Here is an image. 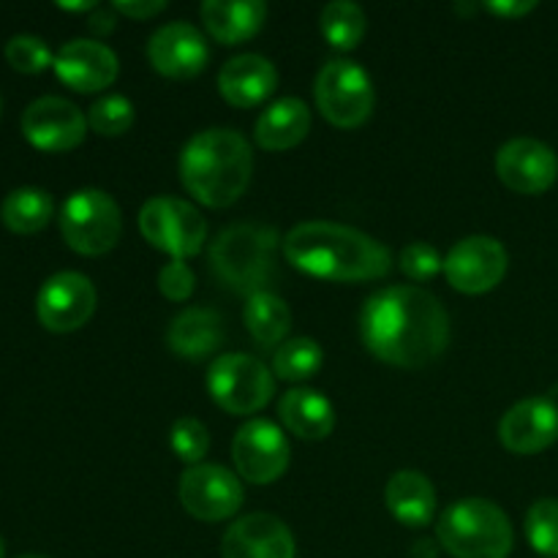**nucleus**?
I'll return each instance as SVG.
<instances>
[{"instance_id": "f257e3e1", "label": "nucleus", "mask_w": 558, "mask_h": 558, "mask_svg": "<svg viewBox=\"0 0 558 558\" xmlns=\"http://www.w3.org/2000/svg\"><path fill=\"white\" fill-rule=\"evenodd\" d=\"M363 343L396 368H425L450 343V316L439 298L420 287H387L371 294L360 314Z\"/></svg>"}, {"instance_id": "f03ea898", "label": "nucleus", "mask_w": 558, "mask_h": 558, "mask_svg": "<svg viewBox=\"0 0 558 558\" xmlns=\"http://www.w3.org/2000/svg\"><path fill=\"white\" fill-rule=\"evenodd\" d=\"M292 267L325 281H376L392 267V254L371 234L330 221L298 223L283 238Z\"/></svg>"}, {"instance_id": "7ed1b4c3", "label": "nucleus", "mask_w": 558, "mask_h": 558, "mask_svg": "<svg viewBox=\"0 0 558 558\" xmlns=\"http://www.w3.org/2000/svg\"><path fill=\"white\" fill-rule=\"evenodd\" d=\"M254 172V153L243 134L232 129H207L185 142L180 153V180L205 207L234 205L245 194Z\"/></svg>"}, {"instance_id": "20e7f679", "label": "nucleus", "mask_w": 558, "mask_h": 558, "mask_svg": "<svg viewBox=\"0 0 558 558\" xmlns=\"http://www.w3.org/2000/svg\"><path fill=\"white\" fill-rule=\"evenodd\" d=\"M276 248L278 234L270 227L238 223L213 240L210 267L232 292L254 298L267 292L276 276Z\"/></svg>"}, {"instance_id": "39448f33", "label": "nucleus", "mask_w": 558, "mask_h": 558, "mask_svg": "<svg viewBox=\"0 0 558 558\" xmlns=\"http://www.w3.org/2000/svg\"><path fill=\"white\" fill-rule=\"evenodd\" d=\"M436 534L452 558H507L515 545L510 518L488 499L450 505L436 523Z\"/></svg>"}, {"instance_id": "423d86ee", "label": "nucleus", "mask_w": 558, "mask_h": 558, "mask_svg": "<svg viewBox=\"0 0 558 558\" xmlns=\"http://www.w3.org/2000/svg\"><path fill=\"white\" fill-rule=\"evenodd\" d=\"M60 232L71 251L82 256H101L118 245L123 216L118 202L98 189L74 191L60 210Z\"/></svg>"}, {"instance_id": "0eeeda50", "label": "nucleus", "mask_w": 558, "mask_h": 558, "mask_svg": "<svg viewBox=\"0 0 558 558\" xmlns=\"http://www.w3.org/2000/svg\"><path fill=\"white\" fill-rule=\"evenodd\" d=\"M316 107L336 129H360L374 112V82L354 60H327L316 74Z\"/></svg>"}, {"instance_id": "6e6552de", "label": "nucleus", "mask_w": 558, "mask_h": 558, "mask_svg": "<svg viewBox=\"0 0 558 558\" xmlns=\"http://www.w3.org/2000/svg\"><path fill=\"white\" fill-rule=\"evenodd\" d=\"M210 398L229 414H256L272 401L276 374L251 354H221L207 374Z\"/></svg>"}, {"instance_id": "1a4fd4ad", "label": "nucleus", "mask_w": 558, "mask_h": 558, "mask_svg": "<svg viewBox=\"0 0 558 558\" xmlns=\"http://www.w3.org/2000/svg\"><path fill=\"white\" fill-rule=\"evenodd\" d=\"M140 232L153 248L172 259L199 254L207 240V221L194 205L174 196H156L140 210Z\"/></svg>"}, {"instance_id": "9d476101", "label": "nucleus", "mask_w": 558, "mask_h": 558, "mask_svg": "<svg viewBox=\"0 0 558 558\" xmlns=\"http://www.w3.org/2000/svg\"><path fill=\"white\" fill-rule=\"evenodd\" d=\"M180 501L185 512L202 523H218L238 515L243 507V485L238 474L213 463L185 469L180 477Z\"/></svg>"}, {"instance_id": "9b49d317", "label": "nucleus", "mask_w": 558, "mask_h": 558, "mask_svg": "<svg viewBox=\"0 0 558 558\" xmlns=\"http://www.w3.org/2000/svg\"><path fill=\"white\" fill-rule=\"evenodd\" d=\"M507 248L488 234H472L463 238L445 256V276L452 289L463 294H485L496 289L505 278Z\"/></svg>"}, {"instance_id": "f8f14e48", "label": "nucleus", "mask_w": 558, "mask_h": 558, "mask_svg": "<svg viewBox=\"0 0 558 558\" xmlns=\"http://www.w3.org/2000/svg\"><path fill=\"white\" fill-rule=\"evenodd\" d=\"M232 461L238 474L254 485H270L287 472L289 441L270 420H251L234 434Z\"/></svg>"}, {"instance_id": "ddd939ff", "label": "nucleus", "mask_w": 558, "mask_h": 558, "mask_svg": "<svg viewBox=\"0 0 558 558\" xmlns=\"http://www.w3.org/2000/svg\"><path fill=\"white\" fill-rule=\"evenodd\" d=\"M96 311V289L82 272H54L36 298L38 322L49 332H74L90 322Z\"/></svg>"}, {"instance_id": "4468645a", "label": "nucleus", "mask_w": 558, "mask_h": 558, "mask_svg": "<svg viewBox=\"0 0 558 558\" xmlns=\"http://www.w3.org/2000/svg\"><path fill=\"white\" fill-rule=\"evenodd\" d=\"M22 134L36 150L65 153L85 142L87 118L65 98L44 96L22 114Z\"/></svg>"}, {"instance_id": "2eb2a0df", "label": "nucleus", "mask_w": 558, "mask_h": 558, "mask_svg": "<svg viewBox=\"0 0 558 558\" xmlns=\"http://www.w3.org/2000/svg\"><path fill=\"white\" fill-rule=\"evenodd\" d=\"M496 174L515 194H543L558 178V158L554 147L532 136H518L496 153Z\"/></svg>"}, {"instance_id": "dca6fc26", "label": "nucleus", "mask_w": 558, "mask_h": 558, "mask_svg": "<svg viewBox=\"0 0 558 558\" xmlns=\"http://www.w3.org/2000/svg\"><path fill=\"white\" fill-rule=\"evenodd\" d=\"M147 58H150V65L161 76L191 80V76L205 71L207 60H210V49H207L205 36L194 25L169 22V25L158 27L153 33L150 44H147Z\"/></svg>"}, {"instance_id": "f3484780", "label": "nucleus", "mask_w": 558, "mask_h": 558, "mask_svg": "<svg viewBox=\"0 0 558 558\" xmlns=\"http://www.w3.org/2000/svg\"><path fill=\"white\" fill-rule=\"evenodd\" d=\"M52 69L71 90L98 93L107 90L118 80L120 63L118 54L107 44L93 41V38H74L58 49Z\"/></svg>"}, {"instance_id": "a211bd4d", "label": "nucleus", "mask_w": 558, "mask_h": 558, "mask_svg": "<svg viewBox=\"0 0 558 558\" xmlns=\"http://www.w3.org/2000/svg\"><path fill=\"white\" fill-rule=\"evenodd\" d=\"M499 441L515 456H537L558 441V403L550 398H526L499 423Z\"/></svg>"}, {"instance_id": "6ab92c4d", "label": "nucleus", "mask_w": 558, "mask_h": 558, "mask_svg": "<svg viewBox=\"0 0 558 558\" xmlns=\"http://www.w3.org/2000/svg\"><path fill=\"white\" fill-rule=\"evenodd\" d=\"M223 558H294V537L281 518L254 512L227 529L221 539Z\"/></svg>"}, {"instance_id": "aec40b11", "label": "nucleus", "mask_w": 558, "mask_h": 558, "mask_svg": "<svg viewBox=\"0 0 558 558\" xmlns=\"http://www.w3.org/2000/svg\"><path fill=\"white\" fill-rule=\"evenodd\" d=\"M278 71L262 54H238L218 74V90L223 101L238 109H251L276 93Z\"/></svg>"}, {"instance_id": "412c9836", "label": "nucleus", "mask_w": 558, "mask_h": 558, "mask_svg": "<svg viewBox=\"0 0 558 558\" xmlns=\"http://www.w3.org/2000/svg\"><path fill=\"white\" fill-rule=\"evenodd\" d=\"M267 5L262 0H207L202 5V22L207 33L223 47H234L262 31Z\"/></svg>"}, {"instance_id": "4be33fe9", "label": "nucleus", "mask_w": 558, "mask_h": 558, "mask_svg": "<svg viewBox=\"0 0 558 558\" xmlns=\"http://www.w3.org/2000/svg\"><path fill=\"white\" fill-rule=\"evenodd\" d=\"M385 505L398 523L409 529H423L434 521L436 488L423 472L403 469L392 474L387 483Z\"/></svg>"}, {"instance_id": "5701e85b", "label": "nucleus", "mask_w": 558, "mask_h": 558, "mask_svg": "<svg viewBox=\"0 0 558 558\" xmlns=\"http://www.w3.org/2000/svg\"><path fill=\"white\" fill-rule=\"evenodd\" d=\"M311 131V112L305 101L300 98H281V101L270 104L265 112L259 114L254 129V140L262 150L281 153L292 150L300 142L308 136Z\"/></svg>"}, {"instance_id": "b1692460", "label": "nucleus", "mask_w": 558, "mask_h": 558, "mask_svg": "<svg viewBox=\"0 0 558 558\" xmlns=\"http://www.w3.org/2000/svg\"><path fill=\"white\" fill-rule=\"evenodd\" d=\"M278 414H281V423L294 436L308 441L327 439L336 428L332 403L322 392L308 390V387H294V390L283 392L281 403H278Z\"/></svg>"}, {"instance_id": "393cba45", "label": "nucleus", "mask_w": 558, "mask_h": 558, "mask_svg": "<svg viewBox=\"0 0 558 558\" xmlns=\"http://www.w3.org/2000/svg\"><path fill=\"white\" fill-rule=\"evenodd\" d=\"M223 341V322L210 308H185L167 330V347L178 357L202 360L216 352Z\"/></svg>"}, {"instance_id": "a878e982", "label": "nucleus", "mask_w": 558, "mask_h": 558, "mask_svg": "<svg viewBox=\"0 0 558 558\" xmlns=\"http://www.w3.org/2000/svg\"><path fill=\"white\" fill-rule=\"evenodd\" d=\"M243 319L248 332L254 336V341H259L262 347H276V343H281L287 338L289 327H292L289 305L272 292H259L254 298H248Z\"/></svg>"}, {"instance_id": "bb28decb", "label": "nucleus", "mask_w": 558, "mask_h": 558, "mask_svg": "<svg viewBox=\"0 0 558 558\" xmlns=\"http://www.w3.org/2000/svg\"><path fill=\"white\" fill-rule=\"evenodd\" d=\"M54 213V202L47 191L41 189H16L11 191L0 207V218L5 227L16 234L41 232Z\"/></svg>"}, {"instance_id": "cd10ccee", "label": "nucleus", "mask_w": 558, "mask_h": 558, "mask_svg": "<svg viewBox=\"0 0 558 558\" xmlns=\"http://www.w3.org/2000/svg\"><path fill=\"white\" fill-rule=\"evenodd\" d=\"M325 352L314 338H292L272 354V374L283 381H305L319 374Z\"/></svg>"}, {"instance_id": "c85d7f7f", "label": "nucleus", "mask_w": 558, "mask_h": 558, "mask_svg": "<svg viewBox=\"0 0 558 558\" xmlns=\"http://www.w3.org/2000/svg\"><path fill=\"white\" fill-rule=\"evenodd\" d=\"M365 20L363 9L357 3H349V0H332L322 11V33H325L327 41L336 49H354L365 36Z\"/></svg>"}, {"instance_id": "c756f323", "label": "nucleus", "mask_w": 558, "mask_h": 558, "mask_svg": "<svg viewBox=\"0 0 558 558\" xmlns=\"http://www.w3.org/2000/svg\"><path fill=\"white\" fill-rule=\"evenodd\" d=\"M526 539L534 554L558 558V499L534 501L526 512Z\"/></svg>"}, {"instance_id": "7c9ffc66", "label": "nucleus", "mask_w": 558, "mask_h": 558, "mask_svg": "<svg viewBox=\"0 0 558 558\" xmlns=\"http://www.w3.org/2000/svg\"><path fill=\"white\" fill-rule=\"evenodd\" d=\"M87 125L101 136H123L134 125V104L123 96H104L87 112Z\"/></svg>"}, {"instance_id": "2f4dec72", "label": "nucleus", "mask_w": 558, "mask_h": 558, "mask_svg": "<svg viewBox=\"0 0 558 558\" xmlns=\"http://www.w3.org/2000/svg\"><path fill=\"white\" fill-rule=\"evenodd\" d=\"M169 445L180 461L189 466H199V461L210 450V434L196 417H180L169 430Z\"/></svg>"}, {"instance_id": "473e14b6", "label": "nucleus", "mask_w": 558, "mask_h": 558, "mask_svg": "<svg viewBox=\"0 0 558 558\" xmlns=\"http://www.w3.org/2000/svg\"><path fill=\"white\" fill-rule=\"evenodd\" d=\"M5 60L22 74H41L44 69L54 63V54L49 52L47 41L38 36H14L5 44Z\"/></svg>"}, {"instance_id": "72a5a7b5", "label": "nucleus", "mask_w": 558, "mask_h": 558, "mask_svg": "<svg viewBox=\"0 0 558 558\" xmlns=\"http://www.w3.org/2000/svg\"><path fill=\"white\" fill-rule=\"evenodd\" d=\"M401 270L403 276H409L412 281L425 283L445 270V259H441L439 251H436L434 245L412 243L401 251Z\"/></svg>"}, {"instance_id": "f704fd0d", "label": "nucleus", "mask_w": 558, "mask_h": 558, "mask_svg": "<svg viewBox=\"0 0 558 558\" xmlns=\"http://www.w3.org/2000/svg\"><path fill=\"white\" fill-rule=\"evenodd\" d=\"M194 270L185 265V259H172L169 265L161 267V272H158V289H161L163 298L172 300V303L189 300L191 294H194Z\"/></svg>"}, {"instance_id": "c9c22d12", "label": "nucleus", "mask_w": 558, "mask_h": 558, "mask_svg": "<svg viewBox=\"0 0 558 558\" xmlns=\"http://www.w3.org/2000/svg\"><path fill=\"white\" fill-rule=\"evenodd\" d=\"M167 9V3L163 0H118V3L112 5V11H118V14L129 16V20H153L156 14H161V11Z\"/></svg>"}, {"instance_id": "e433bc0d", "label": "nucleus", "mask_w": 558, "mask_h": 558, "mask_svg": "<svg viewBox=\"0 0 558 558\" xmlns=\"http://www.w3.org/2000/svg\"><path fill=\"white\" fill-rule=\"evenodd\" d=\"M534 9H537L534 0H490V3H485V11L499 16V20H521V16L532 14Z\"/></svg>"}, {"instance_id": "4c0bfd02", "label": "nucleus", "mask_w": 558, "mask_h": 558, "mask_svg": "<svg viewBox=\"0 0 558 558\" xmlns=\"http://www.w3.org/2000/svg\"><path fill=\"white\" fill-rule=\"evenodd\" d=\"M87 25H90V31H96V33H112L114 31V14L107 9H96V14L90 16V22H87Z\"/></svg>"}, {"instance_id": "58836bf2", "label": "nucleus", "mask_w": 558, "mask_h": 558, "mask_svg": "<svg viewBox=\"0 0 558 558\" xmlns=\"http://www.w3.org/2000/svg\"><path fill=\"white\" fill-rule=\"evenodd\" d=\"M60 9H65V11H93V9H98L96 3H60Z\"/></svg>"}, {"instance_id": "ea45409f", "label": "nucleus", "mask_w": 558, "mask_h": 558, "mask_svg": "<svg viewBox=\"0 0 558 558\" xmlns=\"http://www.w3.org/2000/svg\"><path fill=\"white\" fill-rule=\"evenodd\" d=\"M5 556V550H3V539H0V558Z\"/></svg>"}, {"instance_id": "a19ab883", "label": "nucleus", "mask_w": 558, "mask_h": 558, "mask_svg": "<svg viewBox=\"0 0 558 558\" xmlns=\"http://www.w3.org/2000/svg\"><path fill=\"white\" fill-rule=\"evenodd\" d=\"M20 558H47V556H20Z\"/></svg>"}]
</instances>
